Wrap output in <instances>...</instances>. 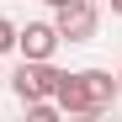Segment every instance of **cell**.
<instances>
[{
    "instance_id": "6da1fadb",
    "label": "cell",
    "mask_w": 122,
    "mask_h": 122,
    "mask_svg": "<svg viewBox=\"0 0 122 122\" xmlns=\"http://www.w3.org/2000/svg\"><path fill=\"white\" fill-rule=\"evenodd\" d=\"M53 80H58V69H53V58H21V69L11 74V90H16V101H48L53 96Z\"/></svg>"
},
{
    "instance_id": "7a4b0ae2",
    "label": "cell",
    "mask_w": 122,
    "mask_h": 122,
    "mask_svg": "<svg viewBox=\"0 0 122 122\" xmlns=\"http://www.w3.org/2000/svg\"><path fill=\"white\" fill-rule=\"evenodd\" d=\"M96 21H101V11H96V0H69V5H58V37L64 43H90L96 37Z\"/></svg>"
},
{
    "instance_id": "3957f363",
    "label": "cell",
    "mask_w": 122,
    "mask_h": 122,
    "mask_svg": "<svg viewBox=\"0 0 122 122\" xmlns=\"http://www.w3.org/2000/svg\"><path fill=\"white\" fill-rule=\"evenodd\" d=\"M58 27L53 21H27V27H16V53L21 58H53L58 53Z\"/></svg>"
},
{
    "instance_id": "277c9868",
    "label": "cell",
    "mask_w": 122,
    "mask_h": 122,
    "mask_svg": "<svg viewBox=\"0 0 122 122\" xmlns=\"http://www.w3.org/2000/svg\"><path fill=\"white\" fill-rule=\"evenodd\" d=\"M80 85H85V96H90V112L101 117V112L117 106V96H122V74H112V69H80Z\"/></svg>"
},
{
    "instance_id": "5b68a950",
    "label": "cell",
    "mask_w": 122,
    "mask_h": 122,
    "mask_svg": "<svg viewBox=\"0 0 122 122\" xmlns=\"http://www.w3.org/2000/svg\"><path fill=\"white\" fill-rule=\"evenodd\" d=\"M53 106L64 112V117H96V112H90L85 85H80V69H74V74H64V69H58V80H53Z\"/></svg>"
},
{
    "instance_id": "8992f818",
    "label": "cell",
    "mask_w": 122,
    "mask_h": 122,
    "mask_svg": "<svg viewBox=\"0 0 122 122\" xmlns=\"http://www.w3.org/2000/svg\"><path fill=\"white\" fill-rule=\"evenodd\" d=\"M11 48H16V21L0 16V53H11Z\"/></svg>"
},
{
    "instance_id": "52a82bcc",
    "label": "cell",
    "mask_w": 122,
    "mask_h": 122,
    "mask_svg": "<svg viewBox=\"0 0 122 122\" xmlns=\"http://www.w3.org/2000/svg\"><path fill=\"white\" fill-rule=\"evenodd\" d=\"M48 5H53V11H58V5H69V0H48Z\"/></svg>"
},
{
    "instance_id": "ba28073f",
    "label": "cell",
    "mask_w": 122,
    "mask_h": 122,
    "mask_svg": "<svg viewBox=\"0 0 122 122\" xmlns=\"http://www.w3.org/2000/svg\"><path fill=\"white\" fill-rule=\"evenodd\" d=\"M112 11H117V16H122V0H112Z\"/></svg>"
},
{
    "instance_id": "9c48e42d",
    "label": "cell",
    "mask_w": 122,
    "mask_h": 122,
    "mask_svg": "<svg viewBox=\"0 0 122 122\" xmlns=\"http://www.w3.org/2000/svg\"><path fill=\"white\" fill-rule=\"evenodd\" d=\"M117 74H122V58H117Z\"/></svg>"
}]
</instances>
